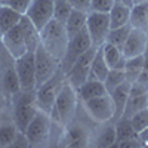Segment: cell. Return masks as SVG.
<instances>
[{
    "label": "cell",
    "instance_id": "obj_1",
    "mask_svg": "<svg viewBox=\"0 0 148 148\" xmlns=\"http://www.w3.org/2000/svg\"><path fill=\"white\" fill-rule=\"evenodd\" d=\"M68 40H70V37H68V33L65 28V24L55 18H52L40 30V43L59 62L62 61V58L65 55Z\"/></svg>",
    "mask_w": 148,
    "mask_h": 148
},
{
    "label": "cell",
    "instance_id": "obj_2",
    "mask_svg": "<svg viewBox=\"0 0 148 148\" xmlns=\"http://www.w3.org/2000/svg\"><path fill=\"white\" fill-rule=\"evenodd\" d=\"M10 113L19 132H25L30 121L39 111L34 90H19L10 98Z\"/></svg>",
    "mask_w": 148,
    "mask_h": 148
},
{
    "label": "cell",
    "instance_id": "obj_3",
    "mask_svg": "<svg viewBox=\"0 0 148 148\" xmlns=\"http://www.w3.org/2000/svg\"><path fill=\"white\" fill-rule=\"evenodd\" d=\"M79 95L77 90L73 88V86L65 82L64 86L61 88L58 96H56V101L55 105L52 108V119L59 121L61 125H64L65 127L76 120V114H77V108H79Z\"/></svg>",
    "mask_w": 148,
    "mask_h": 148
},
{
    "label": "cell",
    "instance_id": "obj_4",
    "mask_svg": "<svg viewBox=\"0 0 148 148\" xmlns=\"http://www.w3.org/2000/svg\"><path fill=\"white\" fill-rule=\"evenodd\" d=\"M19 90L15 58L6 51V47L0 42V92L10 102V98Z\"/></svg>",
    "mask_w": 148,
    "mask_h": 148
},
{
    "label": "cell",
    "instance_id": "obj_5",
    "mask_svg": "<svg viewBox=\"0 0 148 148\" xmlns=\"http://www.w3.org/2000/svg\"><path fill=\"white\" fill-rule=\"evenodd\" d=\"M52 116L43 110H39L25 129V136L30 147H46L51 144Z\"/></svg>",
    "mask_w": 148,
    "mask_h": 148
},
{
    "label": "cell",
    "instance_id": "obj_6",
    "mask_svg": "<svg viewBox=\"0 0 148 148\" xmlns=\"http://www.w3.org/2000/svg\"><path fill=\"white\" fill-rule=\"evenodd\" d=\"M65 82H67L65 73L59 68L47 82H45L43 84H40L39 88L36 89V99H37L39 110H43L49 114L52 113L56 96H58L61 88L64 86Z\"/></svg>",
    "mask_w": 148,
    "mask_h": 148
},
{
    "label": "cell",
    "instance_id": "obj_7",
    "mask_svg": "<svg viewBox=\"0 0 148 148\" xmlns=\"http://www.w3.org/2000/svg\"><path fill=\"white\" fill-rule=\"evenodd\" d=\"M86 30L89 33L92 45L95 47H101L107 42V36L111 30L110 14L105 12H88V19H86Z\"/></svg>",
    "mask_w": 148,
    "mask_h": 148
},
{
    "label": "cell",
    "instance_id": "obj_8",
    "mask_svg": "<svg viewBox=\"0 0 148 148\" xmlns=\"http://www.w3.org/2000/svg\"><path fill=\"white\" fill-rule=\"evenodd\" d=\"M88 116L96 123H107L114 119L116 105L110 93L82 102Z\"/></svg>",
    "mask_w": 148,
    "mask_h": 148
},
{
    "label": "cell",
    "instance_id": "obj_9",
    "mask_svg": "<svg viewBox=\"0 0 148 148\" xmlns=\"http://www.w3.org/2000/svg\"><path fill=\"white\" fill-rule=\"evenodd\" d=\"M34 61H36V82H37L36 89H37L61 68V62L46 51L42 43L34 51Z\"/></svg>",
    "mask_w": 148,
    "mask_h": 148
},
{
    "label": "cell",
    "instance_id": "obj_10",
    "mask_svg": "<svg viewBox=\"0 0 148 148\" xmlns=\"http://www.w3.org/2000/svg\"><path fill=\"white\" fill-rule=\"evenodd\" d=\"M93 46L92 45V40L89 37V33L88 30H86V27L79 31L76 36L70 37L68 40V46H67V51H65V55L62 58V61H61V70H62L65 74L71 70V67L74 65V62L77 61V58L86 52L88 49Z\"/></svg>",
    "mask_w": 148,
    "mask_h": 148
},
{
    "label": "cell",
    "instance_id": "obj_11",
    "mask_svg": "<svg viewBox=\"0 0 148 148\" xmlns=\"http://www.w3.org/2000/svg\"><path fill=\"white\" fill-rule=\"evenodd\" d=\"M96 51H98V47L90 46L88 51L83 52V53L77 58V61L74 62V65L71 67V70L65 74L67 82H68L76 90L80 88L84 82H88L89 74H90V62H92V59H93Z\"/></svg>",
    "mask_w": 148,
    "mask_h": 148
},
{
    "label": "cell",
    "instance_id": "obj_12",
    "mask_svg": "<svg viewBox=\"0 0 148 148\" xmlns=\"http://www.w3.org/2000/svg\"><path fill=\"white\" fill-rule=\"evenodd\" d=\"M15 67L18 74L19 89L21 90H34L37 82H36V61L34 52L28 51L22 56L15 59Z\"/></svg>",
    "mask_w": 148,
    "mask_h": 148
},
{
    "label": "cell",
    "instance_id": "obj_13",
    "mask_svg": "<svg viewBox=\"0 0 148 148\" xmlns=\"http://www.w3.org/2000/svg\"><path fill=\"white\" fill-rule=\"evenodd\" d=\"M25 15L40 31L53 18V0H33Z\"/></svg>",
    "mask_w": 148,
    "mask_h": 148
},
{
    "label": "cell",
    "instance_id": "obj_14",
    "mask_svg": "<svg viewBox=\"0 0 148 148\" xmlns=\"http://www.w3.org/2000/svg\"><path fill=\"white\" fill-rule=\"evenodd\" d=\"M0 42H2V45L6 47V51L15 59L28 52V47H27V43H25V37H24V33H22V28H21L19 24L16 27L10 28L9 31H6L2 36Z\"/></svg>",
    "mask_w": 148,
    "mask_h": 148
},
{
    "label": "cell",
    "instance_id": "obj_15",
    "mask_svg": "<svg viewBox=\"0 0 148 148\" xmlns=\"http://www.w3.org/2000/svg\"><path fill=\"white\" fill-rule=\"evenodd\" d=\"M90 135L84 126L82 125H76V123H70V125L65 127L64 130V136L61 139V144L62 147H70V148H83L90 145Z\"/></svg>",
    "mask_w": 148,
    "mask_h": 148
},
{
    "label": "cell",
    "instance_id": "obj_16",
    "mask_svg": "<svg viewBox=\"0 0 148 148\" xmlns=\"http://www.w3.org/2000/svg\"><path fill=\"white\" fill-rule=\"evenodd\" d=\"M147 46H148V31L132 28L125 45L121 47V52L125 55V58L139 56V55H144Z\"/></svg>",
    "mask_w": 148,
    "mask_h": 148
},
{
    "label": "cell",
    "instance_id": "obj_17",
    "mask_svg": "<svg viewBox=\"0 0 148 148\" xmlns=\"http://www.w3.org/2000/svg\"><path fill=\"white\" fill-rule=\"evenodd\" d=\"M18 127L14 121L10 113V107L9 110H3L0 113V147H10L12 142L15 141L16 135H18Z\"/></svg>",
    "mask_w": 148,
    "mask_h": 148
},
{
    "label": "cell",
    "instance_id": "obj_18",
    "mask_svg": "<svg viewBox=\"0 0 148 148\" xmlns=\"http://www.w3.org/2000/svg\"><path fill=\"white\" fill-rule=\"evenodd\" d=\"M110 95H111V98H113L114 105H116V114H114V119H113V121L116 123L119 119H121L123 113H125V107L127 104L129 95H130V83L127 80H125L121 84H119Z\"/></svg>",
    "mask_w": 148,
    "mask_h": 148
},
{
    "label": "cell",
    "instance_id": "obj_19",
    "mask_svg": "<svg viewBox=\"0 0 148 148\" xmlns=\"http://www.w3.org/2000/svg\"><path fill=\"white\" fill-rule=\"evenodd\" d=\"M107 93L108 92L105 89L104 82L95 80V79H89L88 82H84L77 89V95H79L80 102H84L88 99H93V98L102 96V95H107Z\"/></svg>",
    "mask_w": 148,
    "mask_h": 148
},
{
    "label": "cell",
    "instance_id": "obj_20",
    "mask_svg": "<svg viewBox=\"0 0 148 148\" xmlns=\"http://www.w3.org/2000/svg\"><path fill=\"white\" fill-rule=\"evenodd\" d=\"M19 25H21V28H22L24 37H25V43H27L28 51L34 52L36 49H37V46L40 45V31L37 30V27L31 22V19H30L27 15L22 16Z\"/></svg>",
    "mask_w": 148,
    "mask_h": 148
},
{
    "label": "cell",
    "instance_id": "obj_21",
    "mask_svg": "<svg viewBox=\"0 0 148 148\" xmlns=\"http://www.w3.org/2000/svg\"><path fill=\"white\" fill-rule=\"evenodd\" d=\"M22 14L15 9H12L9 6H2L0 5V33H2V36L9 31L10 28L16 27L18 24L21 22L22 19Z\"/></svg>",
    "mask_w": 148,
    "mask_h": 148
},
{
    "label": "cell",
    "instance_id": "obj_22",
    "mask_svg": "<svg viewBox=\"0 0 148 148\" xmlns=\"http://www.w3.org/2000/svg\"><path fill=\"white\" fill-rule=\"evenodd\" d=\"M110 71V67L107 64V61L104 58V51H102V46L98 47V51L90 62V74H89V79H95V80H101L104 82L107 74ZM88 79V80H89Z\"/></svg>",
    "mask_w": 148,
    "mask_h": 148
},
{
    "label": "cell",
    "instance_id": "obj_23",
    "mask_svg": "<svg viewBox=\"0 0 148 148\" xmlns=\"http://www.w3.org/2000/svg\"><path fill=\"white\" fill-rule=\"evenodd\" d=\"M130 12H132V8L116 2L113 9L108 12L110 14L111 28H117V27L126 25V24H130Z\"/></svg>",
    "mask_w": 148,
    "mask_h": 148
},
{
    "label": "cell",
    "instance_id": "obj_24",
    "mask_svg": "<svg viewBox=\"0 0 148 148\" xmlns=\"http://www.w3.org/2000/svg\"><path fill=\"white\" fill-rule=\"evenodd\" d=\"M130 25L132 28L148 31V2L133 5L130 12Z\"/></svg>",
    "mask_w": 148,
    "mask_h": 148
},
{
    "label": "cell",
    "instance_id": "obj_25",
    "mask_svg": "<svg viewBox=\"0 0 148 148\" xmlns=\"http://www.w3.org/2000/svg\"><path fill=\"white\" fill-rule=\"evenodd\" d=\"M117 142V133H116V125L111 123V125L105 126L104 129H101L90 141V145L95 147H114V144Z\"/></svg>",
    "mask_w": 148,
    "mask_h": 148
},
{
    "label": "cell",
    "instance_id": "obj_26",
    "mask_svg": "<svg viewBox=\"0 0 148 148\" xmlns=\"http://www.w3.org/2000/svg\"><path fill=\"white\" fill-rule=\"evenodd\" d=\"M86 19H88V12L73 9L68 19L65 21V28L68 33V37L76 36L79 31H82L86 27Z\"/></svg>",
    "mask_w": 148,
    "mask_h": 148
},
{
    "label": "cell",
    "instance_id": "obj_27",
    "mask_svg": "<svg viewBox=\"0 0 148 148\" xmlns=\"http://www.w3.org/2000/svg\"><path fill=\"white\" fill-rule=\"evenodd\" d=\"M114 125H116V133H117V142L138 139V132L133 129L132 123H130V119L121 117L114 123Z\"/></svg>",
    "mask_w": 148,
    "mask_h": 148
},
{
    "label": "cell",
    "instance_id": "obj_28",
    "mask_svg": "<svg viewBox=\"0 0 148 148\" xmlns=\"http://www.w3.org/2000/svg\"><path fill=\"white\" fill-rule=\"evenodd\" d=\"M142 70H144V55L126 58L125 76H126V80H127L130 84L139 77V74L142 73Z\"/></svg>",
    "mask_w": 148,
    "mask_h": 148
},
{
    "label": "cell",
    "instance_id": "obj_29",
    "mask_svg": "<svg viewBox=\"0 0 148 148\" xmlns=\"http://www.w3.org/2000/svg\"><path fill=\"white\" fill-rule=\"evenodd\" d=\"M148 107V93L147 95H129L127 104L125 107V113L121 117L125 119H130L135 113L144 110Z\"/></svg>",
    "mask_w": 148,
    "mask_h": 148
},
{
    "label": "cell",
    "instance_id": "obj_30",
    "mask_svg": "<svg viewBox=\"0 0 148 148\" xmlns=\"http://www.w3.org/2000/svg\"><path fill=\"white\" fill-rule=\"evenodd\" d=\"M132 30V25L130 24H126V25L123 27H117V28H111L108 36H107V42L105 43H110V45H114L117 47H123V45H125L127 36Z\"/></svg>",
    "mask_w": 148,
    "mask_h": 148
},
{
    "label": "cell",
    "instance_id": "obj_31",
    "mask_svg": "<svg viewBox=\"0 0 148 148\" xmlns=\"http://www.w3.org/2000/svg\"><path fill=\"white\" fill-rule=\"evenodd\" d=\"M126 80V76H125V70H117V68H110L107 77L104 80V84H105V89L108 93H111L119 84H121L123 82Z\"/></svg>",
    "mask_w": 148,
    "mask_h": 148
},
{
    "label": "cell",
    "instance_id": "obj_32",
    "mask_svg": "<svg viewBox=\"0 0 148 148\" xmlns=\"http://www.w3.org/2000/svg\"><path fill=\"white\" fill-rule=\"evenodd\" d=\"M73 9L74 8L71 6L70 0H53V18L65 24Z\"/></svg>",
    "mask_w": 148,
    "mask_h": 148
},
{
    "label": "cell",
    "instance_id": "obj_33",
    "mask_svg": "<svg viewBox=\"0 0 148 148\" xmlns=\"http://www.w3.org/2000/svg\"><path fill=\"white\" fill-rule=\"evenodd\" d=\"M102 51H104V58H105V61H107V64H108L110 68L116 67V64L123 56H125L120 47H117L114 45H110V43H104L102 45Z\"/></svg>",
    "mask_w": 148,
    "mask_h": 148
},
{
    "label": "cell",
    "instance_id": "obj_34",
    "mask_svg": "<svg viewBox=\"0 0 148 148\" xmlns=\"http://www.w3.org/2000/svg\"><path fill=\"white\" fill-rule=\"evenodd\" d=\"M130 123L136 132H141L145 127H148V107L138 111V113H135L130 117Z\"/></svg>",
    "mask_w": 148,
    "mask_h": 148
},
{
    "label": "cell",
    "instance_id": "obj_35",
    "mask_svg": "<svg viewBox=\"0 0 148 148\" xmlns=\"http://www.w3.org/2000/svg\"><path fill=\"white\" fill-rule=\"evenodd\" d=\"M31 2L33 0H0V5L2 6H9L12 9L21 12L22 15H25V12H27V9H28Z\"/></svg>",
    "mask_w": 148,
    "mask_h": 148
},
{
    "label": "cell",
    "instance_id": "obj_36",
    "mask_svg": "<svg viewBox=\"0 0 148 148\" xmlns=\"http://www.w3.org/2000/svg\"><path fill=\"white\" fill-rule=\"evenodd\" d=\"M114 3H116V0H92L90 2V10H93V12H105V14H108V12L113 9Z\"/></svg>",
    "mask_w": 148,
    "mask_h": 148
},
{
    "label": "cell",
    "instance_id": "obj_37",
    "mask_svg": "<svg viewBox=\"0 0 148 148\" xmlns=\"http://www.w3.org/2000/svg\"><path fill=\"white\" fill-rule=\"evenodd\" d=\"M90 2L92 0H70V3L74 9L83 10V12H89L90 10Z\"/></svg>",
    "mask_w": 148,
    "mask_h": 148
},
{
    "label": "cell",
    "instance_id": "obj_38",
    "mask_svg": "<svg viewBox=\"0 0 148 148\" xmlns=\"http://www.w3.org/2000/svg\"><path fill=\"white\" fill-rule=\"evenodd\" d=\"M138 141H139L141 147H148V127L138 132Z\"/></svg>",
    "mask_w": 148,
    "mask_h": 148
},
{
    "label": "cell",
    "instance_id": "obj_39",
    "mask_svg": "<svg viewBox=\"0 0 148 148\" xmlns=\"http://www.w3.org/2000/svg\"><path fill=\"white\" fill-rule=\"evenodd\" d=\"M117 3H123V5H126L129 8H133V0H116Z\"/></svg>",
    "mask_w": 148,
    "mask_h": 148
},
{
    "label": "cell",
    "instance_id": "obj_40",
    "mask_svg": "<svg viewBox=\"0 0 148 148\" xmlns=\"http://www.w3.org/2000/svg\"><path fill=\"white\" fill-rule=\"evenodd\" d=\"M144 2H148V0H133V5H138V3H144Z\"/></svg>",
    "mask_w": 148,
    "mask_h": 148
},
{
    "label": "cell",
    "instance_id": "obj_41",
    "mask_svg": "<svg viewBox=\"0 0 148 148\" xmlns=\"http://www.w3.org/2000/svg\"><path fill=\"white\" fill-rule=\"evenodd\" d=\"M0 39H2V33H0Z\"/></svg>",
    "mask_w": 148,
    "mask_h": 148
}]
</instances>
